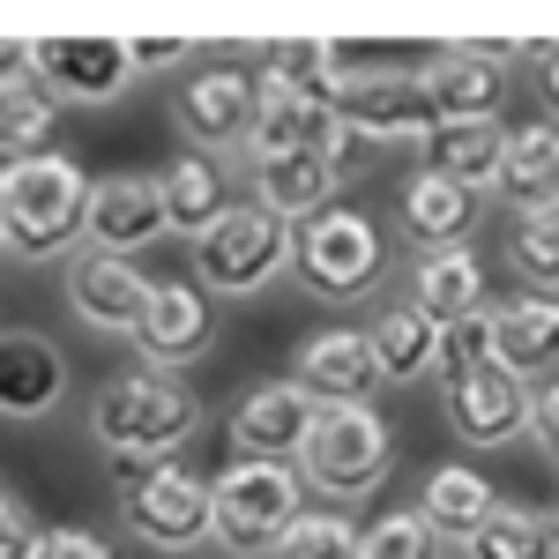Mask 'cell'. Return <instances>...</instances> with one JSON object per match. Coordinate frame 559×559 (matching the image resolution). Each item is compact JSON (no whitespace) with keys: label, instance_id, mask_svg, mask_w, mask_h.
Returning <instances> with one entry per match:
<instances>
[{"label":"cell","instance_id":"1","mask_svg":"<svg viewBox=\"0 0 559 559\" xmlns=\"http://www.w3.org/2000/svg\"><path fill=\"white\" fill-rule=\"evenodd\" d=\"M90 194L97 179L45 150V157H23L0 173V239H8V261L38 269V261H75L90 247Z\"/></svg>","mask_w":559,"mask_h":559},{"label":"cell","instance_id":"2","mask_svg":"<svg viewBox=\"0 0 559 559\" xmlns=\"http://www.w3.org/2000/svg\"><path fill=\"white\" fill-rule=\"evenodd\" d=\"M194 432H202V395L179 381V373L128 366V373L97 381V395H90V440L105 455H157L165 463Z\"/></svg>","mask_w":559,"mask_h":559},{"label":"cell","instance_id":"3","mask_svg":"<svg viewBox=\"0 0 559 559\" xmlns=\"http://www.w3.org/2000/svg\"><path fill=\"white\" fill-rule=\"evenodd\" d=\"M395 471V432L373 403H321V418L306 432L299 448V477L306 492H321V500H336V508H358V500H373Z\"/></svg>","mask_w":559,"mask_h":559},{"label":"cell","instance_id":"4","mask_svg":"<svg viewBox=\"0 0 559 559\" xmlns=\"http://www.w3.org/2000/svg\"><path fill=\"white\" fill-rule=\"evenodd\" d=\"M187 261H194V284H202L210 299H254L284 269H299V224L269 216L261 202H231V210L187 247Z\"/></svg>","mask_w":559,"mask_h":559},{"label":"cell","instance_id":"5","mask_svg":"<svg viewBox=\"0 0 559 559\" xmlns=\"http://www.w3.org/2000/svg\"><path fill=\"white\" fill-rule=\"evenodd\" d=\"M306 522V477L292 463H224L216 477V552L269 559Z\"/></svg>","mask_w":559,"mask_h":559},{"label":"cell","instance_id":"6","mask_svg":"<svg viewBox=\"0 0 559 559\" xmlns=\"http://www.w3.org/2000/svg\"><path fill=\"white\" fill-rule=\"evenodd\" d=\"M388 269V239L366 210H321L313 224H299V276L321 306H358Z\"/></svg>","mask_w":559,"mask_h":559},{"label":"cell","instance_id":"7","mask_svg":"<svg viewBox=\"0 0 559 559\" xmlns=\"http://www.w3.org/2000/svg\"><path fill=\"white\" fill-rule=\"evenodd\" d=\"M261 120V75H247L239 60H210L194 68L173 97V128L187 150L202 157H247V134Z\"/></svg>","mask_w":559,"mask_h":559},{"label":"cell","instance_id":"8","mask_svg":"<svg viewBox=\"0 0 559 559\" xmlns=\"http://www.w3.org/2000/svg\"><path fill=\"white\" fill-rule=\"evenodd\" d=\"M120 515L134 522V537L150 552H202V545H216V477H194L187 463H157L150 485L120 500Z\"/></svg>","mask_w":559,"mask_h":559},{"label":"cell","instance_id":"9","mask_svg":"<svg viewBox=\"0 0 559 559\" xmlns=\"http://www.w3.org/2000/svg\"><path fill=\"white\" fill-rule=\"evenodd\" d=\"M344 112V128L358 142H426L440 120H432V97H426V75L411 68H344V83L329 97Z\"/></svg>","mask_w":559,"mask_h":559},{"label":"cell","instance_id":"10","mask_svg":"<svg viewBox=\"0 0 559 559\" xmlns=\"http://www.w3.org/2000/svg\"><path fill=\"white\" fill-rule=\"evenodd\" d=\"M515 60H545V52L537 45H448V52H432L418 68L426 97H432V120H500Z\"/></svg>","mask_w":559,"mask_h":559},{"label":"cell","instance_id":"11","mask_svg":"<svg viewBox=\"0 0 559 559\" xmlns=\"http://www.w3.org/2000/svg\"><path fill=\"white\" fill-rule=\"evenodd\" d=\"M313 418H321V403L292 373H276V381H254L231 403V426L224 432H231V455L239 463H299Z\"/></svg>","mask_w":559,"mask_h":559},{"label":"cell","instance_id":"12","mask_svg":"<svg viewBox=\"0 0 559 559\" xmlns=\"http://www.w3.org/2000/svg\"><path fill=\"white\" fill-rule=\"evenodd\" d=\"M68 313L83 321V329H97V336H128L142 329V313H150V292H157V276H142L128 254H97V247H83V254L68 261Z\"/></svg>","mask_w":559,"mask_h":559},{"label":"cell","instance_id":"13","mask_svg":"<svg viewBox=\"0 0 559 559\" xmlns=\"http://www.w3.org/2000/svg\"><path fill=\"white\" fill-rule=\"evenodd\" d=\"M440 411H448V432H455L463 448H508V440H522L530 418H537V388L492 358L485 373H471L463 388H448Z\"/></svg>","mask_w":559,"mask_h":559},{"label":"cell","instance_id":"14","mask_svg":"<svg viewBox=\"0 0 559 559\" xmlns=\"http://www.w3.org/2000/svg\"><path fill=\"white\" fill-rule=\"evenodd\" d=\"M31 68L45 75V90L60 105H112L128 83H142L128 38H38Z\"/></svg>","mask_w":559,"mask_h":559},{"label":"cell","instance_id":"15","mask_svg":"<svg viewBox=\"0 0 559 559\" xmlns=\"http://www.w3.org/2000/svg\"><path fill=\"white\" fill-rule=\"evenodd\" d=\"M60 395H68V358H60V344L45 329H31V321L0 329V418L8 426L52 418Z\"/></svg>","mask_w":559,"mask_h":559},{"label":"cell","instance_id":"16","mask_svg":"<svg viewBox=\"0 0 559 559\" xmlns=\"http://www.w3.org/2000/svg\"><path fill=\"white\" fill-rule=\"evenodd\" d=\"M210 336H216L210 292L165 276V284L150 292V313H142V329H134V350H142V366H157V373H187L194 358H210Z\"/></svg>","mask_w":559,"mask_h":559},{"label":"cell","instance_id":"17","mask_svg":"<svg viewBox=\"0 0 559 559\" xmlns=\"http://www.w3.org/2000/svg\"><path fill=\"white\" fill-rule=\"evenodd\" d=\"M173 224H165V179L157 173H112L97 179V194H90V247L97 254H142V247H157Z\"/></svg>","mask_w":559,"mask_h":559},{"label":"cell","instance_id":"18","mask_svg":"<svg viewBox=\"0 0 559 559\" xmlns=\"http://www.w3.org/2000/svg\"><path fill=\"white\" fill-rule=\"evenodd\" d=\"M292 381H299L313 403H366V395L381 388L373 336H366V329H313V336L299 344Z\"/></svg>","mask_w":559,"mask_h":559},{"label":"cell","instance_id":"19","mask_svg":"<svg viewBox=\"0 0 559 559\" xmlns=\"http://www.w3.org/2000/svg\"><path fill=\"white\" fill-rule=\"evenodd\" d=\"M508 120H440L418 142V173L455 179L463 194H500V165H508Z\"/></svg>","mask_w":559,"mask_h":559},{"label":"cell","instance_id":"20","mask_svg":"<svg viewBox=\"0 0 559 559\" xmlns=\"http://www.w3.org/2000/svg\"><path fill=\"white\" fill-rule=\"evenodd\" d=\"M52 128H60V97L31 68V45H8V68H0V157L8 165L45 157L52 150Z\"/></svg>","mask_w":559,"mask_h":559},{"label":"cell","instance_id":"21","mask_svg":"<svg viewBox=\"0 0 559 559\" xmlns=\"http://www.w3.org/2000/svg\"><path fill=\"white\" fill-rule=\"evenodd\" d=\"M471 210H477V194H463L455 179H440V173L403 179V194H395L403 239H411L418 254H448V247H471Z\"/></svg>","mask_w":559,"mask_h":559},{"label":"cell","instance_id":"22","mask_svg":"<svg viewBox=\"0 0 559 559\" xmlns=\"http://www.w3.org/2000/svg\"><path fill=\"white\" fill-rule=\"evenodd\" d=\"M492 358L522 373V381H537L545 366L559 358V299L552 292H515V299L492 306Z\"/></svg>","mask_w":559,"mask_h":559},{"label":"cell","instance_id":"23","mask_svg":"<svg viewBox=\"0 0 559 559\" xmlns=\"http://www.w3.org/2000/svg\"><path fill=\"white\" fill-rule=\"evenodd\" d=\"M492 508H500V492H492V477L477 463H440L426 477V492H418V515L432 522L440 545H471L477 530L492 522Z\"/></svg>","mask_w":559,"mask_h":559},{"label":"cell","instance_id":"24","mask_svg":"<svg viewBox=\"0 0 559 559\" xmlns=\"http://www.w3.org/2000/svg\"><path fill=\"white\" fill-rule=\"evenodd\" d=\"M411 306L426 313L432 329H455L485 313V269L471 247H448V254H418L411 261Z\"/></svg>","mask_w":559,"mask_h":559},{"label":"cell","instance_id":"25","mask_svg":"<svg viewBox=\"0 0 559 559\" xmlns=\"http://www.w3.org/2000/svg\"><path fill=\"white\" fill-rule=\"evenodd\" d=\"M344 165L329 157H276V165H254V202L284 224H313L321 210H336V187H344Z\"/></svg>","mask_w":559,"mask_h":559},{"label":"cell","instance_id":"26","mask_svg":"<svg viewBox=\"0 0 559 559\" xmlns=\"http://www.w3.org/2000/svg\"><path fill=\"white\" fill-rule=\"evenodd\" d=\"M500 202L515 216L552 210L559 202V128L552 120H530L508 134V165H500Z\"/></svg>","mask_w":559,"mask_h":559},{"label":"cell","instance_id":"27","mask_svg":"<svg viewBox=\"0 0 559 559\" xmlns=\"http://www.w3.org/2000/svg\"><path fill=\"white\" fill-rule=\"evenodd\" d=\"M157 179H165V224H173V239H187V247H194L216 216L231 210V194H224V165H216V157H202V150L173 157Z\"/></svg>","mask_w":559,"mask_h":559},{"label":"cell","instance_id":"28","mask_svg":"<svg viewBox=\"0 0 559 559\" xmlns=\"http://www.w3.org/2000/svg\"><path fill=\"white\" fill-rule=\"evenodd\" d=\"M366 336H373V358H381V381H395V388L426 381L432 366H440V329H432L411 299L381 306V321H373Z\"/></svg>","mask_w":559,"mask_h":559},{"label":"cell","instance_id":"29","mask_svg":"<svg viewBox=\"0 0 559 559\" xmlns=\"http://www.w3.org/2000/svg\"><path fill=\"white\" fill-rule=\"evenodd\" d=\"M463 559H559V515L530 500H500L492 522L463 545Z\"/></svg>","mask_w":559,"mask_h":559},{"label":"cell","instance_id":"30","mask_svg":"<svg viewBox=\"0 0 559 559\" xmlns=\"http://www.w3.org/2000/svg\"><path fill=\"white\" fill-rule=\"evenodd\" d=\"M261 83L299 90V97H336V83H344V52H336V45H321V38L261 45Z\"/></svg>","mask_w":559,"mask_h":559},{"label":"cell","instance_id":"31","mask_svg":"<svg viewBox=\"0 0 559 559\" xmlns=\"http://www.w3.org/2000/svg\"><path fill=\"white\" fill-rule=\"evenodd\" d=\"M508 261H515V276L530 284V292H552V299H559V202H552V210L515 216V231H508Z\"/></svg>","mask_w":559,"mask_h":559},{"label":"cell","instance_id":"32","mask_svg":"<svg viewBox=\"0 0 559 559\" xmlns=\"http://www.w3.org/2000/svg\"><path fill=\"white\" fill-rule=\"evenodd\" d=\"M284 559H366V530L344 508H306V522L292 530Z\"/></svg>","mask_w":559,"mask_h":559},{"label":"cell","instance_id":"33","mask_svg":"<svg viewBox=\"0 0 559 559\" xmlns=\"http://www.w3.org/2000/svg\"><path fill=\"white\" fill-rule=\"evenodd\" d=\"M492 366V306L485 313H471V321H455V329H440V381L448 388H463L471 373H485Z\"/></svg>","mask_w":559,"mask_h":559},{"label":"cell","instance_id":"34","mask_svg":"<svg viewBox=\"0 0 559 559\" xmlns=\"http://www.w3.org/2000/svg\"><path fill=\"white\" fill-rule=\"evenodd\" d=\"M366 559H440V537L418 508H395L366 530Z\"/></svg>","mask_w":559,"mask_h":559},{"label":"cell","instance_id":"35","mask_svg":"<svg viewBox=\"0 0 559 559\" xmlns=\"http://www.w3.org/2000/svg\"><path fill=\"white\" fill-rule=\"evenodd\" d=\"M45 537H52V530H45V522L31 515V500L8 485V492H0V559H38Z\"/></svg>","mask_w":559,"mask_h":559},{"label":"cell","instance_id":"36","mask_svg":"<svg viewBox=\"0 0 559 559\" xmlns=\"http://www.w3.org/2000/svg\"><path fill=\"white\" fill-rule=\"evenodd\" d=\"M134 45V75H173L187 60V38H128Z\"/></svg>","mask_w":559,"mask_h":559},{"label":"cell","instance_id":"37","mask_svg":"<svg viewBox=\"0 0 559 559\" xmlns=\"http://www.w3.org/2000/svg\"><path fill=\"white\" fill-rule=\"evenodd\" d=\"M38 559H112V545H105L97 530H52Z\"/></svg>","mask_w":559,"mask_h":559},{"label":"cell","instance_id":"38","mask_svg":"<svg viewBox=\"0 0 559 559\" xmlns=\"http://www.w3.org/2000/svg\"><path fill=\"white\" fill-rule=\"evenodd\" d=\"M530 440H537V448H545V455L559 463V373L537 388V418H530Z\"/></svg>","mask_w":559,"mask_h":559},{"label":"cell","instance_id":"39","mask_svg":"<svg viewBox=\"0 0 559 559\" xmlns=\"http://www.w3.org/2000/svg\"><path fill=\"white\" fill-rule=\"evenodd\" d=\"M537 75H545V97L559 105V45H545V60H537Z\"/></svg>","mask_w":559,"mask_h":559},{"label":"cell","instance_id":"40","mask_svg":"<svg viewBox=\"0 0 559 559\" xmlns=\"http://www.w3.org/2000/svg\"><path fill=\"white\" fill-rule=\"evenodd\" d=\"M552 515H559V508H552Z\"/></svg>","mask_w":559,"mask_h":559}]
</instances>
